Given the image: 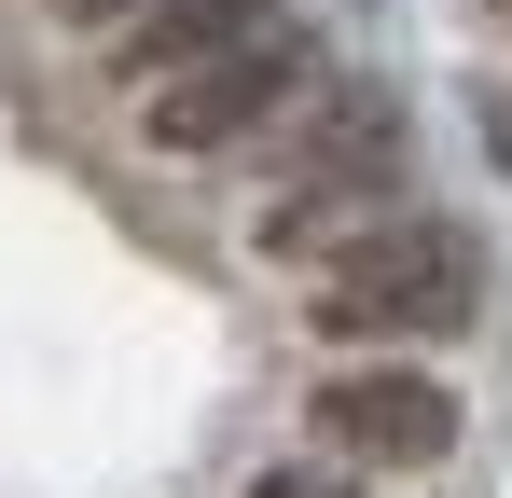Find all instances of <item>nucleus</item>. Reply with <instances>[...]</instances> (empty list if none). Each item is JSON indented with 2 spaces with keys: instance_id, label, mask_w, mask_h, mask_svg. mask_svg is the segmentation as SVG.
<instances>
[{
  "instance_id": "1",
  "label": "nucleus",
  "mask_w": 512,
  "mask_h": 498,
  "mask_svg": "<svg viewBox=\"0 0 512 498\" xmlns=\"http://www.w3.org/2000/svg\"><path fill=\"white\" fill-rule=\"evenodd\" d=\"M471 319H485V249L457 222L374 208L346 249L305 263V332L319 346H402V332H471Z\"/></svg>"
},
{
  "instance_id": "2",
  "label": "nucleus",
  "mask_w": 512,
  "mask_h": 498,
  "mask_svg": "<svg viewBox=\"0 0 512 498\" xmlns=\"http://www.w3.org/2000/svg\"><path fill=\"white\" fill-rule=\"evenodd\" d=\"M319 97V42L277 14V28H250V42H222V56H194V70L139 83V139L167 166H208V153H250L263 125H291Z\"/></svg>"
},
{
  "instance_id": "3",
  "label": "nucleus",
  "mask_w": 512,
  "mask_h": 498,
  "mask_svg": "<svg viewBox=\"0 0 512 498\" xmlns=\"http://www.w3.org/2000/svg\"><path fill=\"white\" fill-rule=\"evenodd\" d=\"M402 153H416V111L388 83H319V111L291 125L277 194H402Z\"/></svg>"
},
{
  "instance_id": "4",
  "label": "nucleus",
  "mask_w": 512,
  "mask_h": 498,
  "mask_svg": "<svg viewBox=\"0 0 512 498\" xmlns=\"http://www.w3.org/2000/svg\"><path fill=\"white\" fill-rule=\"evenodd\" d=\"M333 457L360 471H429L443 443H457V402L429 388V374H319V415H305Z\"/></svg>"
},
{
  "instance_id": "5",
  "label": "nucleus",
  "mask_w": 512,
  "mask_h": 498,
  "mask_svg": "<svg viewBox=\"0 0 512 498\" xmlns=\"http://www.w3.org/2000/svg\"><path fill=\"white\" fill-rule=\"evenodd\" d=\"M250 28H277V0H139V14L111 28V83L139 97V83L194 70V56H222V42H250Z\"/></svg>"
},
{
  "instance_id": "6",
  "label": "nucleus",
  "mask_w": 512,
  "mask_h": 498,
  "mask_svg": "<svg viewBox=\"0 0 512 498\" xmlns=\"http://www.w3.org/2000/svg\"><path fill=\"white\" fill-rule=\"evenodd\" d=\"M250 498H346V485H333V471H263Z\"/></svg>"
},
{
  "instance_id": "7",
  "label": "nucleus",
  "mask_w": 512,
  "mask_h": 498,
  "mask_svg": "<svg viewBox=\"0 0 512 498\" xmlns=\"http://www.w3.org/2000/svg\"><path fill=\"white\" fill-rule=\"evenodd\" d=\"M56 14H70V28H125L139 0H56Z\"/></svg>"
}]
</instances>
